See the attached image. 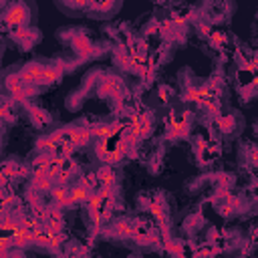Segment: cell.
<instances>
[{
  "instance_id": "cell-1",
  "label": "cell",
  "mask_w": 258,
  "mask_h": 258,
  "mask_svg": "<svg viewBox=\"0 0 258 258\" xmlns=\"http://www.w3.org/2000/svg\"><path fill=\"white\" fill-rule=\"evenodd\" d=\"M4 85H6V89L10 91V95H12L14 101H26L28 97H32V95L36 93V87L22 83V79L18 77V73H16V75H8L6 81H4Z\"/></svg>"
},
{
  "instance_id": "cell-2",
  "label": "cell",
  "mask_w": 258,
  "mask_h": 258,
  "mask_svg": "<svg viewBox=\"0 0 258 258\" xmlns=\"http://www.w3.org/2000/svg\"><path fill=\"white\" fill-rule=\"evenodd\" d=\"M125 127H127V123H123V121L95 123V125H91V131H93V139L103 141V139H115V137H119L125 131Z\"/></svg>"
},
{
  "instance_id": "cell-3",
  "label": "cell",
  "mask_w": 258,
  "mask_h": 258,
  "mask_svg": "<svg viewBox=\"0 0 258 258\" xmlns=\"http://www.w3.org/2000/svg\"><path fill=\"white\" fill-rule=\"evenodd\" d=\"M28 16H30V12H28L26 4H12V6L4 12V24H6L10 30H14V28H24V24L28 22Z\"/></svg>"
},
{
  "instance_id": "cell-4",
  "label": "cell",
  "mask_w": 258,
  "mask_h": 258,
  "mask_svg": "<svg viewBox=\"0 0 258 258\" xmlns=\"http://www.w3.org/2000/svg\"><path fill=\"white\" fill-rule=\"evenodd\" d=\"M189 111H183L181 115H171L169 119V131H167V137L169 139H181V137H187L189 135Z\"/></svg>"
},
{
  "instance_id": "cell-5",
  "label": "cell",
  "mask_w": 258,
  "mask_h": 258,
  "mask_svg": "<svg viewBox=\"0 0 258 258\" xmlns=\"http://www.w3.org/2000/svg\"><path fill=\"white\" fill-rule=\"evenodd\" d=\"M34 244L40 246V248H46V250H50V252H58L60 246L64 244V234L46 232L44 226H42V230L34 232Z\"/></svg>"
},
{
  "instance_id": "cell-6",
  "label": "cell",
  "mask_w": 258,
  "mask_h": 258,
  "mask_svg": "<svg viewBox=\"0 0 258 258\" xmlns=\"http://www.w3.org/2000/svg\"><path fill=\"white\" fill-rule=\"evenodd\" d=\"M42 73H44V64L38 62V60H30V62H26V64L18 71V77H20L22 83H26V85H40Z\"/></svg>"
},
{
  "instance_id": "cell-7",
  "label": "cell",
  "mask_w": 258,
  "mask_h": 258,
  "mask_svg": "<svg viewBox=\"0 0 258 258\" xmlns=\"http://www.w3.org/2000/svg\"><path fill=\"white\" fill-rule=\"evenodd\" d=\"M133 240H135L137 244H141V246H149V244H155V242L159 240V234H157L151 226H147V224H143V222L135 220Z\"/></svg>"
},
{
  "instance_id": "cell-8",
  "label": "cell",
  "mask_w": 258,
  "mask_h": 258,
  "mask_svg": "<svg viewBox=\"0 0 258 258\" xmlns=\"http://www.w3.org/2000/svg\"><path fill=\"white\" fill-rule=\"evenodd\" d=\"M93 139V131L87 125H69V143L75 147H85Z\"/></svg>"
},
{
  "instance_id": "cell-9",
  "label": "cell",
  "mask_w": 258,
  "mask_h": 258,
  "mask_svg": "<svg viewBox=\"0 0 258 258\" xmlns=\"http://www.w3.org/2000/svg\"><path fill=\"white\" fill-rule=\"evenodd\" d=\"M133 232H135V220H129V218L115 220L107 228V234L109 236H117V238H133Z\"/></svg>"
},
{
  "instance_id": "cell-10",
  "label": "cell",
  "mask_w": 258,
  "mask_h": 258,
  "mask_svg": "<svg viewBox=\"0 0 258 258\" xmlns=\"http://www.w3.org/2000/svg\"><path fill=\"white\" fill-rule=\"evenodd\" d=\"M52 187H54V181L48 175V169H36V171H32L30 189H34V191H50Z\"/></svg>"
},
{
  "instance_id": "cell-11",
  "label": "cell",
  "mask_w": 258,
  "mask_h": 258,
  "mask_svg": "<svg viewBox=\"0 0 258 258\" xmlns=\"http://www.w3.org/2000/svg\"><path fill=\"white\" fill-rule=\"evenodd\" d=\"M44 230L46 232H52V234H62V230H64V218H62L60 208H56V206H50L48 208V218L44 220Z\"/></svg>"
},
{
  "instance_id": "cell-12",
  "label": "cell",
  "mask_w": 258,
  "mask_h": 258,
  "mask_svg": "<svg viewBox=\"0 0 258 258\" xmlns=\"http://www.w3.org/2000/svg\"><path fill=\"white\" fill-rule=\"evenodd\" d=\"M48 194L52 198V206H56L60 210L73 206V202H71V187H67V185H54Z\"/></svg>"
},
{
  "instance_id": "cell-13",
  "label": "cell",
  "mask_w": 258,
  "mask_h": 258,
  "mask_svg": "<svg viewBox=\"0 0 258 258\" xmlns=\"http://www.w3.org/2000/svg\"><path fill=\"white\" fill-rule=\"evenodd\" d=\"M71 44H73V50H75L79 56H89V54H93V50H95L93 42H91L89 36L83 34V32H77V34L73 36Z\"/></svg>"
},
{
  "instance_id": "cell-14",
  "label": "cell",
  "mask_w": 258,
  "mask_h": 258,
  "mask_svg": "<svg viewBox=\"0 0 258 258\" xmlns=\"http://www.w3.org/2000/svg\"><path fill=\"white\" fill-rule=\"evenodd\" d=\"M64 73V64L62 62H52V64H44V73L40 79V85H52L56 83Z\"/></svg>"
},
{
  "instance_id": "cell-15",
  "label": "cell",
  "mask_w": 258,
  "mask_h": 258,
  "mask_svg": "<svg viewBox=\"0 0 258 258\" xmlns=\"http://www.w3.org/2000/svg\"><path fill=\"white\" fill-rule=\"evenodd\" d=\"M119 89H121V79L119 77H113V75L103 77V81L99 83V95H103V97H111Z\"/></svg>"
},
{
  "instance_id": "cell-16",
  "label": "cell",
  "mask_w": 258,
  "mask_h": 258,
  "mask_svg": "<svg viewBox=\"0 0 258 258\" xmlns=\"http://www.w3.org/2000/svg\"><path fill=\"white\" fill-rule=\"evenodd\" d=\"M97 181H99V187H113L115 185V179H117V175H115V169H113V165H103V167H99L97 169Z\"/></svg>"
},
{
  "instance_id": "cell-17",
  "label": "cell",
  "mask_w": 258,
  "mask_h": 258,
  "mask_svg": "<svg viewBox=\"0 0 258 258\" xmlns=\"http://www.w3.org/2000/svg\"><path fill=\"white\" fill-rule=\"evenodd\" d=\"M10 36L16 42H20L22 46H30L38 38V32L36 30H30V28H14V30H10Z\"/></svg>"
},
{
  "instance_id": "cell-18",
  "label": "cell",
  "mask_w": 258,
  "mask_h": 258,
  "mask_svg": "<svg viewBox=\"0 0 258 258\" xmlns=\"http://www.w3.org/2000/svg\"><path fill=\"white\" fill-rule=\"evenodd\" d=\"M26 109H28L30 121H32L36 127H42V125H48V123H50V115H48L44 109H40V107H36V105H30V103H26Z\"/></svg>"
},
{
  "instance_id": "cell-19",
  "label": "cell",
  "mask_w": 258,
  "mask_h": 258,
  "mask_svg": "<svg viewBox=\"0 0 258 258\" xmlns=\"http://www.w3.org/2000/svg\"><path fill=\"white\" fill-rule=\"evenodd\" d=\"M91 194H93V189L85 187L83 183H75V185L71 187V202H73V206L87 204V200L91 198Z\"/></svg>"
},
{
  "instance_id": "cell-20",
  "label": "cell",
  "mask_w": 258,
  "mask_h": 258,
  "mask_svg": "<svg viewBox=\"0 0 258 258\" xmlns=\"http://www.w3.org/2000/svg\"><path fill=\"white\" fill-rule=\"evenodd\" d=\"M77 163L73 161V159H67L64 161V165H62V169L58 171V175L54 177V185H67V181L73 177V173H77Z\"/></svg>"
},
{
  "instance_id": "cell-21",
  "label": "cell",
  "mask_w": 258,
  "mask_h": 258,
  "mask_svg": "<svg viewBox=\"0 0 258 258\" xmlns=\"http://www.w3.org/2000/svg\"><path fill=\"white\" fill-rule=\"evenodd\" d=\"M218 127H220V131L226 133V135L232 133V131L236 129V117L230 115V113H228V115H220V117H218Z\"/></svg>"
},
{
  "instance_id": "cell-22",
  "label": "cell",
  "mask_w": 258,
  "mask_h": 258,
  "mask_svg": "<svg viewBox=\"0 0 258 258\" xmlns=\"http://www.w3.org/2000/svg\"><path fill=\"white\" fill-rule=\"evenodd\" d=\"M2 119H4L6 123H12V121H16V115H12V109H10V103H8V99H4V101H2Z\"/></svg>"
},
{
  "instance_id": "cell-23",
  "label": "cell",
  "mask_w": 258,
  "mask_h": 258,
  "mask_svg": "<svg viewBox=\"0 0 258 258\" xmlns=\"http://www.w3.org/2000/svg\"><path fill=\"white\" fill-rule=\"evenodd\" d=\"M210 40H212L216 46H222V44H226V40H228V38H226V34H224L222 30H216V32L212 34V38H210Z\"/></svg>"
},
{
  "instance_id": "cell-24",
  "label": "cell",
  "mask_w": 258,
  "mask_h": 258,
  "mask_svg": "<svg viewBox=\"0 0 258 258\" xmlns=\"http://www.w3.org/2000/svg\"><path fill=\"white\" fill-rule=\"evenodd\" d=\"M169 95H171V89H169V87H165V85H163V87H159V99H161L163 103L169 99Z\"/></svg>"
},
{
  "instance_id": "cell-25",
  "label": "cell",
  "mask_w": 258,
  "mask_h": 258,
  "mask_svg": "<svg viewBox=\"0 0 258 258\" xmlns=\"http://www.w3.org/2000/svg\"><path fill=\"white\" fill-rule=\"evenodd\" d=\"M250 163L258 165V149H250Z\"/></svg>"
}]
</instances>
